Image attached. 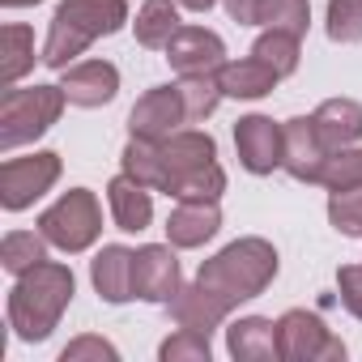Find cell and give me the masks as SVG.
<instances>
[{
	"label": "cell",
	"mask_w": 362,
	"mask_h": 362,
	"mask_svg": "<svg viewBox=\"0 0 362 362\" xmlns=\"http://www.w3.org/2000/svg\"><path fill=\"white\" fill-rule=\"evenodd\" d=\"M73 269L69 264H56V260H43L35 264L30 273L18 277V286L9 290V328L18 341H47L64 315V307L73 303Z\"/></svg>",
	"instance_id": "6da1fadb"
},
{
	"label": "cell",
	"mask_w": 362,
	"mask_h": 362,
	"mask_svg": "<svg viewBox=\"0 0 362 362\" xmlns=\"http://www.w3.org/2000/svg\"><path fill=\"white\" fill-rule=\"evenodd\" d=\"M124 22H128V0H60L39 60L64 73L69 64H77V56H86L94 39L124 30Z\"/></svg>",
	"instance_id": "7a4b0ae2"
},
{
	"label": "cell",
	"mask_w": 362,
	"mask_h": 362,
	"mask_svg": "<svg viewBox=\"0 0 362 362\" xmlns=\"http://www.w3.org/2000/svg\"><path fill=\"white\" fill-rule=\"evenodd\" d=\"M273 277H277V247H273L269 239H260V235H247V239L226 243V247H222L214 260H205L201 273H197V281L209 286L214 294H222L230 307H239V303L264 294V290L273 286Z\"/></svg>",
	"instance_id": "3957f363"
},
{
	"label": "cell",
	"mask_w": 362,
	"mask_h": 362,
	"mask_svg": "<svg viewBox=\"0 0 362 362\" xmlns=\"http://www.w3.org/2000/svg\"><path fill=\"white\" fill-rule=\"evenodd\" d=\"M64 90L60 86H30V90H5L0 98V153H13L18 145L39 141L64 111Z\"/></svg>",
	"instance_id": "277c9868"
},
{
	"label": "cell",
	"mask_w": 362,
	"mask_h": 362,
	"mask_svg": "<svg viewBox=\"0 0 362 362\" xmlns=\"http://www.w3.org/2000/svg\"><path fill=\"white\" fill-rule=\"evenodd\" d=\"M39 230H43V239H47L52 247H60V252H69V256L94 247L98 235H103L98 197H94L90 188H69L52 209H43Z\"/></svg>",
	"instance_id": "5b68a950"
},
{
	"label": "cell",
	"mask_w": 362,
	"mask_h": 362,
	"mask_svg": "<svg viewBox=\"0 0 362 362\" xmlns=\"http://www.w3.org/2000/svg\"><path fill=\"white\" fill-rule=\"evenodd\" d=\"M277 345H281L286 362H341L345 358V341L332 337L324 328V320L303 307H294L277 320Z\"/></svg>",
	"instance_id": "8992f818"
},
{
	"label": "cell",
	"mask_w": 362,
	"mask_h": 362,
	"mask_svg": "<svg viewBox=\"0 0 362 362\" xmlns=\"http://www.w3.org/2000/svg\"><path fill=\"white\" fill-rule=\"evenodd\" d=\"M56 179H60V153L52 149L30 158H5V166H0V205L9 214H22L43 192H52Z\"/></svg>",
	"instance_id": "52a82bcc"
},
{
	"label": "cell",
	"mask_w": 362,
	"mask_h": 362,
	"mask_svg": "<svg viewBox=\"0 0 362 362\" xmlns=\"http://www.w3.org/2000/svg\"><path fill=\"white\" fill-rule=\"evenodd\" d=\"M328 145L311 115H294L281 124V170L298 184H320V170L328 162Z\"/></svg>",
	"instance_id": "ba28073f"
},
{
	"label": "cell",
	"mask_w": 362,
	"mask_h": 362,
	"mask_svg": "<svg viewBox=\"0 0 362 362\" xmlns=\"http://www.w3.org/2000/svg\"><path fill=\"white\" fill-rule=\"evenodd\" d=\"M179 124H188V107H184L179 86H153L128 111V136H145V141H158V145L170 132H179Z\"/></svg>",
	"instance_id": "9c48e42d"
},
{
	"label": "cell",
	"mask_w": 362,
	"mask_h": 362,
	"mask_svg": "<svg viewBox=\"0 0 362 362\" xmlns=\"http://www.w3.org/2000/svg\"><path fill=\"white\" fill-rule=\"evenodd\" d=\"M132 290L145 303H170L179 290H184V273H179V260L170 252V243H145L132 252Z\"/></svg>",
	"instance_id": "30bf717a"
},
{
	"label": "cell",
	"mask_w": 362,
	"mask_h": 362,
	"mask_svg": "<svg viewBox=\"0 0 362 362\" xmlns=\"http://www.w3.org/2000/svg\"><path fill=\"white\" fill-rule=\"evenodd\" d=\"M166 64L179 77H201V73H218L226 64V43L205 30V26H179L175 39L166 43Z\"/></svg>",
	"instance_id": "8fae6325"
},
{
	"label": "cell",
	"mask_w": 362,
	"mask_h": 362,
	"mask_svg": "<svg viewBox=\"0 0 362 362\" xmlns=\"http://www.w3.org/2000/svg\"><path fill=\"white\" fill-rule=\"evenodd\" d=\"M235 153L243 170L273 175L281 166V124H273L269 115H243L235 124Z\"/></svg>",
	"instance_id": "7c38bea8"
},
{
	"label": "cell",
	"mask_w": 362,
	"mask_h": 362,
	"mask_svg": "<svg viewBox=\"0 0 362 362\" xmlns=\"http://www.w3.org/2000/svg\"><path fill=\"white\" fill-rule=\"evenodd\" d=\"M60 90L73 107H107L119 94V69L111 60H81L69 64L60 77Z\"/></svg>",
	"instance_id": "4fadbf2b"
},
{
	"label": "cell",
	"mask_w": 362,
	"mask_h": 362,
	"mask_svg": "<svg viewBox=\"0 0 362 362\" xmlns=\"http://www.w3.org/2000/svg\"><path fill=\"white\" fill-rule=\"evenodd\" d=\"M170 320L179 324V328H197V332H214V328H222L226 324V315L235 311L222 294H214L209 286H201V281H192V286H184L170 303Z\"/></svg>",
	"instance_id": "5bb4252c"
},
{
	"label": "cell",
	"mask_w": 362,
	"mask_h": 362,
	"mask_svg": "<svg viewBox=\"0 0 362 362\" xmlns=\"http://www.w3.org/2000/svg\"><path fill=\"white\" fill-rule=\"evenodd\" d=\"M222 230V209L218 201H179L166 218V239L170 247H205Z\"/></svg>",
	"instance_id": "9a60e30c"
},
{
	"label": "cell",
	"mask_w": 362,
	"mask_h": 362,
	"mask_svg": "<svg viewBox=\"0 0 362 362\" xmlns=\"http://www.w3.org/2000/svg\"><path fill=\"white\" fill-rule=\"evenodd\" d=\"M107 205H111L115 230H124V235H141L153 222V197H149L145 184H136L132 175H115L107 184Z\"/></svg>",
	"instance_id": "2e32d148"
},
{
	"label": "cell",
	"mask_w": 362,
	"mask_h": 362,
	"mask_svg": "<svg viewBox=\"0 0 362 362\" xmlns=\"http://www.w3.org/2000/svg\"><path fill=\"white\" fill-rule=\"evenodd\" d=\"M90 281H94L98 298L111 303V307L136 298V290H132V252L119 247V243H107V247L90 260Z\"/></svg>",
	"instance_id": "e0dca14e"
},
{
	"label": "cell",
	"mask_w": 362,
	"mask_h": 362,
	"mask_svg": "<svg viewBox=\"0 0 362 362\" xmlns=\"http://www.w3.org/2000/svg\"><path fill=\"white\" fill-rule=\"evenodd\" d=\"M226 349L239 362H273V358H281L277 324L264 320V315H243L226 328Z\"/></svg>",
	"instance_id": "ac0fdd59"
},
{
	"label": "cell",
	"mask_w": 362,
	"mask_h": 362,
	"mask_svg": "<svg viewBox=\"0 0 362 362\" xmlns=\"http://www.w3.org/2000/svg\"><path fill=\"white\" fill-rule=\"evenodd\" d=\"M311 119H315V128H320V136L332 153L362 141V107L354 98H324Z\"/></svg>",
	"instance_id": "d6986e66"
},
{
	"label": "cell",
	"mask_w": 362,
	"mask_h": 362,
	"mask_svg": "<svg viewBox=\"0 0 362 362\" xmlns=\"http://www.w3.org/2000/svg\"><path fill=\"white\" fill-rule=\"evenodd\" d=\"M277 81H281V77H277L264 60H256V56H247V60H226V64L218 69V86H222L226 98H264V94L277 90Z\"/></svg>",
	"instance_id": "ffe728a7"
},
{
	"label": "cell",
	"mask_w": 362,
	"mask_h": 362,
	"mask_svg": "<svg viewBox=\"0 0 362 362\" xmlns=\"http://www.w3.org/2000/svg\"><path fill=\"white\" fill-rule=\"evenodd\" d=\"M162 158H166V184H170V175L214 162L218 158V141L209 132H197V128H179V132H170L162 141Z\"/></svg>",
	"instance_id": "44dd1931"
},
{
	"label": "cell",
	"mask_w": 362,
	"mask_h": 362,
	"mask_svg": "<svg viewBox=\"0 0 362 362\" xmlns=\"http://www.w3.org/2000/svg\"><path fill=\"white\" fill-rule=\"evenodd\" d=\"M136 43L149 47V52H166V43L175 39L179 30V0H145V5L136 9Z\"/></svg>",
	"instance_id": "7402d4cb"
},
{
	"label": "cell",
	"mask_w": 362,
	"mask_h": 362,
	"mask_svg": "<svg viewBox=\"0 0 362 362\" xmlns=\"http://www.w3.org/2000/svg\"><path fill=\"white\" fill-rule=\"evenodd\" d=\"M119 166H124V175H132L136 184H145L149 192H166V158H162L158 141L128 136V145L119 153Z\"/></svg>",
	"instance_id": "603a6c76"
},
{
	"label": "cell",
	"mask_w": 362,
	"mask_h": 362,
	"mask_svg": "<svg viewBox=\"0 0 362 362\" xmlns=\"http://www.w3.org/2000/svg\"><path fill=\"white\" fill-rule=\"evenodd\" d=\"M30 69H35V30L22 22H9L0 30V81H5V90L18 86Z\"/></svg>",
	"instance_id": "cb8c5ba5"
},
{
	"label": "cell",
	"mask_w": 362,
	"mask_h": 362,
	"mask_svg": "<svg viewBox=\"0 0 362 362\" xmlns=\"http://www.w3.org/2000/svg\"><path fill=\"white\" fill-rule=\"evenodd\" d=\"M222 192H226V170L218 166V158L170 175V184H166V197L175 201H222Z\"/></svg>",
	"instance_id": "d4e9b609"
},
{
	"label": "cell",
	"mask_w": 362,
	"mask_h": 362,
	"mask_svg": "<svg viewBox=\"0 0 362 362\" xmlns=\"http://www.w3.org/2000/svg\"><path fill=\"white\" fill-rule=\"evenodd\" d=\"M47 260V239H43V230L35 235V230H9L5 239H0V264H5L13 277H22V273H30L35 264H43Z\"/></svg>",
	"instance_id": "484cf974"
},
{
	"label": "cell",
	"mask_w": 362,
	"mask_h": 362,
	"mask_svg": "<svg viewBox=\"0 0 362 362\" xmlns=\"http://www.w3.org/2000/svg\"><path fill=\"white\" fill-rule=\"evenodd\" d=\"M252 56L264 60L277 77H290V73L298 69V60H303V39L290 35V30H264V35L252 43Z\"/></svg>",
	"instance_id": "4316f807"
},
{
	"label": "cell",
	"mask_w": 362,
	"mask_h": 362,
	"mask_svg": "<svg viewBox=\"0 0 362 362\" xmlns=\"http://www.w3.org/2000/svg\"><path fill=\"white\" fill-rule=\"evenodd\" d=\"M307 22H311L307 0H260V9H256V26H264V30H290L303 39Z\"/></svg>",
	"instance_id": "83f0119b"
},
{
	"label": "cell",
	"mask_w": 362,
	"mask_h": 362,
	"mask_svg": "<svg viewBox=\"0 0 362 362\" xmlns=\"http://www.w3.org/2000/svg\"><path fill=\"white\" fill-rule=\"evenodd\" d=\"M179 94H184L188 107V124H201L218 111V103L226 98L218 86V73H201V77H179Z\"/></svg>",
	"instance_id": "f1b7e54d"
},
{
	"label": "cell",
	"mask_w": 362,
	"mask_h": 362,
	"mask_svg": "<svg viewBox=\"0 0 362 362\" xmlns=\"http://www.w3.org/2000/svg\"><path fill=\"white\" fill-rule=\"evenodd\" d=\"M320 184H324L328 192L362 188V145H349V149L328 153V162H324V170H320Z\"/></svg>",
	"instance_id": "f546056e"
},
{
	"label": "cell",
	"mask_w": 362,
	"mask_h": 362,
	"mask_svg": "<svg viewBox=\"0 0 362 362\" xmlns=\"http://www.w3.org/2000/svg\"><path fill=\"white\" fill-rule=\"evenodd\" d=\"M209 332H197V328H179L170 332L162 345H158V358L162 362H209Z\"/></svg>",
	"instance_id": "4dcf8cb0"
},
{
	"label": "cell",
	"mask_w": 362,
	"mask_h": 362,
	"mask_svg": "<svg viewBox=\"0 0 362 362\" xmlns=\"http://www.w3.org/2000/svg\"><path fill=\"white\" fill-rule=\"evenodd\" d=\"M328 39L332 43H362V0H328Z\"/></svg>",
	"instance_id": "1f68e13d"
},
{
	"label": "cell",
	"mask_w": 362,
	"mask_h": 362,
	"mask_svg": "<svg viewBox=\"0 0 362 362\" xmlns=\"http://www.w3.org/2000/svg\"><path fill=\"white\" fill-rule=\"evenodd\" d=\"M328 222H332L341 235L362 239V188L332 192V197H328Z\"/></svg>",
	"instance_id": "d6a6232c"
},
{
	"label": "cell",
	"mask_w": 362,
	"mask_h": 362,
	"mask_svg": "<svg viewBox=\"0 0 362 362\" xmlns=\"http://www.w3.org/2000/svg\"><path fill=\"white\" fill-rule=\"evenodd\" d=\"M86 358H107V362H115L119 358V349L111 345V341H103V337H77V341H69L64 349H60V362H86Z\"/></svg>",
	"instance_id": "836d02e7"
},
{
	"label": "cell",
	"mask_w": 362,
	"mask_h": 362,
	"mask_svg": "<svg viewBox=\"0 0 362 362\" xmlns=\"http://www.w3.org/2000/svg\"><path fill=\"white\" fill-rule=\"evenodd\" d=\"M337 294H341V307L362 320V264H345L337 269Z\"/></svg>",
	"instance_id": "e575fe53"
},
{
	"label": "cell",
	"mask_w": 362,
	"mask_h": 362,
	"mask_svg": "<svg viewBox=\"0 0 362 362\" xmlns=\"http://www.w3.org/2000/svg\"><path fill=\"white\" fill-rule=\"evenodd\" d=\"M222 5H226L230 22H239V26H256V9H260V0H222Z\"/></svg>",
	"instance_id": "d590c367"
},
{
	"label": "cell",
	"mask_w": 362,
	"mask_h": 362,
	"mask_svg": "<svg viewBox=\"0 0 362 362\" xmlns=\"http://www.w3.org/2000/svg\"><path fill=\"white\" fill-rule=\"evenodd\" d=\"M218 5V0H179V9H188V13H209Z\"/></svg>",
	"instance_id": "8d00e7d4"
},
{
	"label": "cell",
	"mask_w": 362,
	"mask_h": 362,
	"mask_svg": "<svg viewBox=\"0 0 362 362\" xmlns=\"http://www.w3.org/2000/svg\"><path fill=\"white\" fill-rule=\"evenodd\" d=\"M5 9H26V5H39V0H0Z\"/></svg>",
	"instance_id": "74e56055"
}]
</instances>
